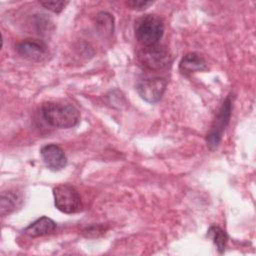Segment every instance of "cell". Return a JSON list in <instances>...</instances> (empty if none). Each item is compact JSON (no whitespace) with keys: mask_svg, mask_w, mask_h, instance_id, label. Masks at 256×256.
Instances as JSON below:
<instances>
[{"mask_svg":"<svg viewBox=\"0 0 256 256\" xmlns=\"http://www.w3.org/2000/svg\"><path fill=\"white\" fill-rule=\"evenodd\" d=\"M41 110L45 121L56 128H71L80 120L78 109L69 103L47 102L42 105Z\"/></svg>","mask_w":256,"mask_h":256,"instance_id":"6da1fadb","label":"cell"},{"mask_svg":"<svg viewBox=\"0 0 256 256\" xmlns=\"http://www.w3.org/2000/svg\"><path fill=\"white\" fill-rule=\"evenodd\" d=\"M164 23L160 17L147 14L135 22V37L143 46H152L159 43L164 34Z\"/></svg>","mask_w":256,"mask_h":256,"instance_id":"7a4b0ae2","label":"cell"},{"mask_svg":"<svg viewBox=\"0 0 256 256\" xmlns=\"http://www.w3.org/2000/svg\"><path fill=\"white\" fill-rule=\"evenodd\" d=\"M139 62L149 70L159 71L168 68L172 63L170 52L159 44L143 46L137 54Z\"/></svg>","mask_w":256,"mask_h":256,"instance_id":"3957f363","label":"cell"},{"mask_svg":"<svg viewBox=\"0 0 256 256\" xmlns=\"http://www.w3.org/2000/svg\"><path fill=\"white\" fill-rule=\"evenodd\" d=\"M55 207L66 214H72L81 209V197L75 187L60 184L53 189Z\"/></svg>","mask_w":256,"mask_h":256,"instance_id":"277c9868","label":"cell"},{"mask_svg":"<svg viewBox=\"0 0 256 256\" xmlns=\"http://www.w3.org/2000/svg\"><path fill=\"white\" fill-rule=\"evenodd\" d=\"M231 107H232V101H231L230 96H228L225 99V101L223 102V104L219 110L218 116L216 117V120H215L209 134L207 135V143L211 149L216 148L222 138L223 132H224V130L229 122V119H230Z\"/></svg>","mask_w":256,"mask_h":256,"instance_id":"5b68a950","label":"cell"},{"mask_svg":"<svg viewBox=\"0 0 256 256\" xmlns=\"http://www.w3.org/2000/svg\"><path fill=\"white\" fill-rule=\"evenodd\" d=\"M166 86V79L161 77H153L140 80L136 86V90L142 99L153 104L161 99Z\"/></svg>","mask_w":256,"mask_h":256,"instance_id":"8992f818","label":"cell"},{"mask_svg":"<svg viewBox=\"0 0 256 256\" xmlns=\"http://www.w3.org/2000/svg\"><path fill=\"white\" fill-rule=\"evenodd\" d=\"M16 50L23 58L33 61L40 62L47 56V46L43 41L36 39H26L17 44Z\"/></svg>","mask_w":256,"mask_h":256,"instance_id":"52a82bcc","label":"cell"},{"mask_svg":"<svg viewBox=\"0 0 256 256\" xmlns=\"http://www.w3.org/2000/svg\"><path fill=\"white\" fill-rule=\"evenodd\" d=\"M45 165L52 171H59L67 164V157L63 149L56 144H47L40 150Z\"/></svg>","mask_w":256,"mask_h":256,"instance_id":"ba28073f","label":"cell"},{"mask_svg":"<svg viewBox=\"0 0 256 256\" xmlns=\"http://www.w3.org/2000/svg\"><path fill=\"white\" fill-rule=\"evenodd\" d=\"M56 227V223L51 218L42 216L35 220L34 222H32L28 227H26L24 233L33 238L41 237L52 234L55 231Z\"/></svg>","mask_w":256,"mask_h":256,"instance_id":"9c48e42d","label":"cell"},{"mask_svg":"<svg viewBox=\"0 0 256 256\" xmlns=\"http://www.w3.org/2000/svg\"><path fill=\"white\" fill-rule=\"evenodd\" d=\"M179 69L183 74H191L197 71H203L207 69V65L203 57L199 54L190 52L187 53L179 63Z\"/></svg>","mask_w":256,"mask_h":256,"instance_id":"30bf717a","label":"cell"},{"mask_svg":"<svg viewBox=\"0 0 256 256\" xmlns=\"http://www.w3.org/2000/svg\"><path fill=\"white\" fill-rule=\"evenodd\" d=\"M21 204V197L14 191H5L1 194L0 199V214L8 215L15 211Z\"/></svg>","mask_w":256,"mask_h":256,"instance_id":"8fae6325","label":"cell"},{"mask_svg":"<svg viewBox=\"0 0 256 256\" xmlns=\"http://www.w3.org/2000/svg\"><path fill=\"white\" fill-rule=\"evenodd\" d=\"M95 26L98 32L103 37H109L114 31V19L111 14L107 12H100L96 15Z\"/></svg>","mask_w":256,"mask_h":256,"instance_id":"7c38bea8","label":"cell"},{"mask_svg":"<svg viewBox=\"0 0 256 256\" xmlns=\"http://www.w3.org/2000/svg\"><path fill=\"white\" fill-rule=\"evenodd\" d=\"M208 236L212 239L213 243L217 246L218 251L220 253H223L228 241V235L226 234V232L219 226L213 225L208 230Z\"/></svg>","mask_w":256,"mask_h":256,"instance_id":"4fadbf2b","label":"cell"},{"mask_svg":"<svg viewBox=\"0 0 256 256\" xmlns=\"http://www.w3.org/2000/svg\"><path fill=\"white\" fill-rule=\"evenodd\" d=\"M68 1H41L40 4L49 11L60 13L68 4Z\"/></svg>","mask_w":256,"mask_h":256,"instance_id":"5bb4252c","label":"cell"},{"mask_svg":"<svg viewBox=\"0 0 256 256\" xmlns=\"http://www.w3.org/2000/svg\"><path fill=\"white\" fill-rule=\"evenodd\" d=\"M152 4H153L152 1H143V0H131L126 2V5L134 10H145Z\"/></svg>","mask_w":256,"mask_h":256,"instance_id":"9a60e30c","label":"cell"},{"mask_svg":"<svg viewBox=\"0 0 256 256\" xmlns=\"http://www.w3.org/2000/svg\"><path fill=\"white\" fill-rule=\"evenodd\" d=\"M105 228L102 225H92L84 230V235L86 237H98L100 234H103Z\"/></svg>","mask_w":256,"mask_h":256,"instance_id":"2e32d148","label":"cell"}]
</instances>
